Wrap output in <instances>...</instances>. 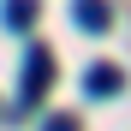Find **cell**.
<instances>
[{"mask_svg":"<svg viewBox=\"0 0 131 131\" xmlns=\"http://www.w3.org/2000/svg\"><path fill=\"white\" fill-rule=\"evenodd\" d=\"M42 131H83V125H78L72 113H54V119H48V125H42Z\"/></svg>","mask_w":131,"mask_h":131,"instance_id":"obj_5","label":"cell"},{"mask_svg":"<svg viewBox=\"0 0 131 131\" xmlns=\"http://www.w3.org/2000/svg\"><path fill=\"white\" fill-rule=\"evenodd\" d=\"M0 18H6L12 30H30L36 24V0H0Z\"/></svg>","mask_w":131,"mask_h":131,"instance_id":"obj_4","label":"cell"},{"mask_svg":"<svg viewBox=\"0 0 131 131\" xmlns=\"http://www.w3.org/2000/svg\"><path fill=\"white\" fill-rule=\"evenodd\" d=\"M72 18H78V30H107V24H113V6H107V0H78V6H72Z\"/></svg>","mask_w":131,"mask_h":131,"instance_id":"obj_2","label":"cell"},{"mask_svg":"<svg viewBox=\"0 0 131 131\" xmlns=\"http://www.w3.org/2000/svg\"><path fill=\"white\" fill-rule=\"evenodd\" d=\"M83 90H90V95H119V90H125V78L113 72V66H95V72L83 78Z\"/></svg>","mask_w":131,"mask_h":131,"instance_id":"obj_3","label":"cell"},{"mask_svg":"<svg viewBox=\"0 0 131 131\" xmlns=\"http://www.w3.org/2000/svg\"><path fill=\"white\" fill-rule=\"evenodd\" d=\"M48 83H54V54L48 48H30L24 54V83H18V107H36L42 95H48Z\"/></svg>","mask_w":131,"mask_h":131,"instance_id":"obj_1","label":"cell"}]
</instances>
